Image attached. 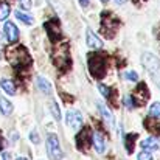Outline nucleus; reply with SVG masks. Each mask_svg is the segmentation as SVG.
I'll return each mask as SVG.
<instances>
[{
    "instance_id": "c85d7f7f",
    "label": "nucleus",
    "mask_w": 160,
    "mask_h": 160,
    "mask_svg": "<svg viewBox=\"0 0 160 160\" xmlns=\"http://www.w3.org/2000/svg\"><path fill=\"white\" fill-rule=\"evenodd\" d=\"M126 78L131 79V81H137V79H138V76H137L135 72H128V73H126Z\"/></svg>"
},
{
    "instance_id": "7c9ffc66",
    "label": "nucleus",
    "mask_w": 160,
    "mask_h": 160,
    "mask_svg": "<svg viewBox=\"0 0 160 160\" xmlns=\"http://www.w3.org/2000/svg\"><path fill=\"white\" fill-rule=\"evenodd\" d=\"M3 160H11V156L8 152H3Z\"/></svg>"
},
{
    "instance_id": "6e6552de",
    "label": "nucleus",
    "mask_w": 160,
    "mask_h": 160,
    "mask_svg": "<svg viewBox=\"0 0 160 160\" xmlns=\"http://www.w3.org/2000/svg\"><path fill=\"white\" fill-rule=\"evenodd\" d=\"M134 101H135V106H140V104H143V103H146V100L149 98V92H148V89H146V86L145 84H138L137 86V89H135V92H134Z\"/></svg>"
},
{
    "instance_id": "b1692460",
    "label": "nucleus",
    "mask_w": 160,
    "mask_h": 160,
    "mask_svg": "<svg viewBox=\"0 0 160 160\" xmlns=\"http://www.w3.org/2000/svg\"><path fill=\"white\" fill-rule=\"evenodd\" d=\"M50 107H52V113H53V117L56 120H59L61 118V112H59V107L56 104V101H52L50 103Z\"/></svg>"
},
{
    "instance_id": "72a5a7b5",
    "label": "nucleus",
    "mask_w": 160,
    "mask_h": 160,
    "mask_svg": "<svg viewBox=\"0 0 160 160\" xmlns=\"http://www.w3.org/2000/svg\"><path fill=\"white\" fill-rule=\"evenodd\" d=\"M3 148V143H2V138H0V149Z\"/></svg>"
},
{
    "instance_id": "2f4dec72",
    "label": "nucleus",
    "mask_w": 160,
    "mask_h": 160,
    "mask_svg": "<svg viewBox=\"0 0 160 160\" xmlns=\"http://www.w3.org/2000/svg\"><path fill=\"white\" fill-rule=\"evenodd\" d=\"M89 2H90V0H79V3H81L82 6H87V5H89Z\"/></svg>"
},
{
    "instance_id": "1a4fd4ad",
    "label": "nucleus",
    "mask_w": 160,
    "mask_h": 160,
    "mask_svg": "<svg viewBox=\"0 0 160 160\" xmlns=\"http://www.w3.org/2000/svg\"><path fill=\"white\" fill-rule=\"evenodd\" d=\"M65 120H67V124L73 129H78V128L82 126V115L78 110H68Z\"/></svg>"
},
{
    "instance_id": "c756f323",
    "label": "nucleus",
    "mask_w": 160,
    "mask_h": 160,
    "mask_svg": "<svg viewBox=\"0 0 160 160\" xmlns=\"http://www.w3.org/2000/svg\"><path fill=\"white\" fill-rule=\"evenodd\" d=\"M30 138H31V142H34V143H39V137H38V132H36V131H34V132H31Z\"/></svg>"
},
{
    "instance_id": "5701e85b",
    "label": "nucleus",
    "mask_w": 160,
    "mask_h": 160,
    "mask_svg": "<svg viewBox=\"0 0 160 160\" xmlns=\"http://www.w3.org/2000/svg\"><path fill=\"white\" fill-rule=\"evenodd\" d=\"M135 138H137V134H131L126 138V149H128V152H132L134 151V140Z\"/></svg>"
},
{
    "instance_id": "9b49d317",
    "label": "nucleus",
    "mask_w": 160,
    "mask_h": 160,
    "mask_svg": "<svg viewBox=\"0 0 160 160\" xmlns=\"http://www.w3.org/2000/svg\"><path fill=\"white\" fill-rule=\"evenodd\" d=\"M3 30H5V36H6L8 42H16L19 39V30L12 22H6Z\"/></svg>"
},
{
    "instance_id": "a211bd4d",
    "label": "nucleus",
    "mask_w": 160,
    "mask_h": 160,
    "mask_svg": "<svg viewBox=\"0 0 160 160\" xmlns=\"http://www.w3.org/2000/svg\"><path fill=\"white\" fill-rule=\"evenodd\" d=\"M0 112L3 115H9L12 112V104L6 98H3V97H0Z\"/></svg>"
},
{
    "instance_id": "0eeeda50",
    "label": "nucleus",
    "mask_w": 160,
    "mask_h": 160,
    "mask_svg": "<svg viewBox=\"0 0 160 160\" xmlns=\"http://www.w3.org/2000/svg\"><path fill=\"white\" fill-rule=\"evenodd\" d=\"M44 28H45V31H47V34H48V38H50L52 42H56L61 38V28H59V22L58 20L53 19V20L45 22Z\"/></svg>"
},
{
    "instance_id": "c9c22d12",
    "label": "nucleus",
    "mask_w": 160,
    "mask_h": 160,
    "mask_svg": "<svg viewBox=\"0 0 160 160\" xmlns=\"http://www.w3.org/2000/svg\"><path fill=\"white\" fill-rule=\"evenodd\" d=\"M101 2H104V3H106V2H107V0H101Z\"/></svg>"
},
{
    "instance_id": "6ab92c4d",
    "label": "nucleus",
    "mask_w": 160,
    "mask_h": 160,
    "mask_svg": "<svg viewBox=\"0 0 160 160\" xmlns=\"http://www.w3.org/2000/svg\"><path fill=\"white\" fill-rule=\"evenodd\" d=\"M2 89L5 90V92H8L9 95H14L16 93V87H14V84L9 81V79H2Z\"/></svg>"
},
{
    "instance_id": "cd10ccee",
    "label": "nucleus",
    "mask_w": 160,
    "mask_h": 160,
    "mask_svg": "<svg viewBox=\"0 0 160 160\" xmlns=\"http://www.w3.org/2000/svg\"><path fill=\"white\" fill-rule=\"evenodd\" d=\"M98 89H100V92H101V93H103L106 98H109V97H110V89H107L106 86L100 84V86H98Z\"/></svg>"
},
{
    "instance_id": "39448f33",
    "label": "nucleus",
    "mask_w": 160,
    "mask_h": 160,
    "mask_svg": "<svg viewBox=\"0 0 160 160\" xmlns=\"http://www.w3.org/2000/svg\"><path fill=\"white\" fill-rule=\"evenodd\" d=\"M120 27V22L112 16V14H103V22H101V31L104 33L106 38H113V34L117 33Z\"/></svg>"
},
{
    "instance_id": "412c9836",
    "label": "nucleus",
    "mask_w": 160,
    "mask_h": 160,
    "mask_svg": "<svg viewBox=\"0 0 160 160\" xmlns=\"http://www.w3.org/2000/svg\"><path fill=\"white\" fill-rule=\"evenodd\" d=\"M9 12H11L9 5L8 3H0V20H5L9 16Z\"/></svg>"
},
{
    "instance_id": "aec40b11",
    "label": "nucleus",
    "mask_w": 160,
    "mask_h": 160,
    "mask_svg": "<svg viewBox=\"0 0 160 160\" xmlns=\"http://www.w3.org/2000/svg\"><path fill=\"white\" fill-rule=\"evenodd\" d=\"M16 17L19 20H22L23 23H27V25H31L33 23V17L28 16V14H25V12H22V11H16Z\"/></svg>"
},
{
    "instance_id": "bb28decb",
    "label": "nucleus",
    "mask_w": 160,
    "mask_h": 160,
    "mask_svg": "<svg viewBox=\"0 0 160 160\" xmlns=\"http://www.w3.org/2000/svg\"><path fill=\"white\" fill-rule=\"evenodd\" d=\"M124 104H126L128 109H132V107H135V101H134V98L126 97V98H124Z\"/></svg>"
},
{
    "instance_id": "f3484780",
    "label": "nucleus",
    "mask_w": 160,
    "mask_h": 160,
    "mask_svg": "<svg viewBox=\"0 0 160 160\" xmlns=\"http://www.w3.org/2000/svg\"><path fill=\"white\" fill-rule=\"evenodd\" d=\"M38 86H39V89H41L44 93H47V95H50V93H52V86H50L48 79H45V78L39 76V78H38Z\"/></svg>"
},
{
    "instance_id": "f704fd0d",
    "label": "nucleus",
    "mask_w": 160,
    "mask_h": 160,
    "mask_svg": "<svg viewBox=\"0 0 160 160\" xmlns=\"http://www.w3.org/2000/svg\"><path fill=\"white\" fill-rule=\"evenodd\" d=\"M17 160H27V159H25V157H19Z\"/></svg>"
},
{
    "instance_id": "2eb2a0df",
    "label": "nucleus",
    "mask_w": 160,
    "mask_h": 160,
    "mask_svg": "<svg viewBox=\"0 0 160 160\" xmlns=\"http://www.w3.org/2000/svg\"><path fill=\"white\" fill-rule=\"evenodd\" d=\"M142 146H143L145 151H157L160 148V142L156 137H149V138L142 142Z\"/></svg>"
},
{
    "instance_id": "9d476101",
    "label": "nucleus",
    "mask_w": 160,
    "mask_h": 160,
    "mask_svg": "<svg viewBox=\"0 0 160 160\" xmlns=\"http://www.w3.org/2000/svg\"><path fill=\"white\" fill-rule=\"evenodd\" d=\"M90 138H92V134H90L89 129L81 131V132L78 134V137H76V145H78V148H79V149H87L89 145H90V142H89Z\"/></svg>"
},
{
    "instance_id": "f257e3e1",
    "label": "nucleus",
    "mask_w": 160,
    "mask_h": 160,
    "mask_svg": "<svg viewBox=\"0 0 160 160\" xmlns=\"http://www.w3.org/2000/svg\"><path fill=\"white\" fill-rule=\"evenodd\" d=\"M6 58L9 59V62L14 65V67H19V68H23L27 65L31 64V58L27 52L25 47L22 45H14V47H9L6 50Z\"/></svg>"
},
{
    "instance_id": "ddd939ff",
    "label": "nucleus",
    "mask_w": 160,
    "mask_h": 160,
    "mask_svg": "<svg viewBox=\"0 0 160 160\" xmlns=\"http://www.w3.org/2000/svg\"><path fill=\"white\" fill-rule=\"evenodd\" d=\"M87 47H90V48H93V50H100V48L103 47V42L100 41L98 36L93 34L92 30H87Z\"/></svg>"
},
{
    "instance_id": "473e14b6",
    "label": "nucleus",
    "mask_w": 160,
    "mask_h": 160,
    "mask_svg": "<svg viewBox=\"0 0 160 160\" xmlns=\"http://www.w3.org/2000/svg\"><path fill=\"white\" fill-rule=\"evenodd\" d=\"M115 2H117V3H124L126 0H115Z\"/></svg>"
},
{
    "instance_id": "423d86ee",
    "label": "nucleus",
    "mask_w": 160,
    "mask_h": 160,
    "mask_svg": "<svg viewBox=\"0 0 160 160\" xmlns=\"http://www.w3.org/2000/svg\"><path fill=\"white\" fill-rule=\"evenodd\" d=\"M47 151L52 160H61L62 159V149L59 146V140L54 134H50L47 138Z\"/></svg>"
},
{
    "instance_id": "4be33fe9",
    "label": "nucleus",
    "mask_w": 160,
    "mask_h": 160,
    "mask_svg": "<svg viewBox=\"0 0 160 160\" xmlns=\"http://www.w3.org/2000/svg\"><path fill=\"white\" fill-rule=\"evenodd\" d=\"M149 115L156 120H160V103H154L151 106V110H149Z\"/></svg>"
},
{
    "instance_id": "20e7f679",
    "label": "nucleus",
    "mask_w": 160,
    "mask_h": 160,
    "mask_svg": "<svg viewBox=\"0 0 160 160\" xmlns=\"http://www.w3.org/2000/svg\"><path fill=\"white\" fill-rule=\"evenodd\" d=\"M143 65H145V68L149 72L151 78L159 84V87H160V62H159V59H157L154 54L145 53L143 54Z\"/></svg>"
},
{
    "instance_id": "7ed1b4c3",
    "label": "nucleus",
    "mask_w": 160,
    "mask_h": 160,
    "mask_svg": "<svg viewBox=\"0 0 160 160\" xmlns=\"http://www.w3.org/2000/svg\"><path fill=\"white\" fill-rule=\"evenodd\" d=\"M89 68L95 78H103L106 75V59L103 54H90L89 56Z\"/></svg>"
},
{
    "instance_id": "f03ea898",
    "label": "nucleus",
    "mask_w": 160,
    "mask_h": 160,
    "mask_svg": "<svg viewBox=\"0 0 160 160\" xmlns=\"http://www.w3.org/2000/svg\"><path fill=\"white\" fill-rule=\"evenodd\" d=\"M53 62L54 65L61 70V72H65L70 65H72V61H70V52H68V45H61L54 50L53 53Z\"/></svg>"
},
{
    "instance_id": "f8f14e48",
    "label": "nucleus",
    "mask_w": 160,
    "mask_h": 160,
    "mask_svg": "<svg viewBox=\"0 0 160 160\" xmlns=\"http://www.w3.org/2000/svg\"><path fill=\"white\" fill-rule=\"evenodd\" d=\"M92 143H93L95 151H97L98 154H103V152H104V149H106V143H104V138L101 137L100 132H93V134H92Z\"/></svg>"
},
{
    "instance_id": "dca6fc26",
    "label": "nucleus",
    "mask_w": 160,
    "mask_h": 160,
    "mask_svg": "<svg viewBox=\"0 0 160 160\" xmlns=\"http://www.w3.org/2000/svg\"><path fill=\"white\" fill-rule=\"evenodd\" d=\"M145 126H146V129H148L149 132L160 134V121H157L156 118H152V117L146 118V120H145Z\"/></svg>"
},
{
    "instance_id": "4468645a",
    "label": "nucleus",
    "mask_w": 160,
    "mask_h": 160,
    "mask_svg": "<svg viewBox=\"0 0 160 160\" xmlns=\"http://www.w3.org/2000/svg\"><path fill=\"white\" fill-rule=\"evenodd\" d=\"M97 106L100 109V113L103 115V120L106 121V124L109 128H112V126H113V115H112V112H110L103 103H97Z\"/></svg>"
},
{
    "instance_id": "393cba45",
    "label": "nucleus",
    "mask_w": 160,
    "mask_h": 160,
    "mask_svg": "<svg viewBox=\"0 0 160 160\" xmlns=\"http://www.w3.org/2000/svg\"><path fill=\"white\" fill-rule=\"evenodd\" d=\"M19 5L22 9H30L31 8V0H19Z\"/></svg>"
},
{
    "instance_id": "a878e982",
    "label": "nucleus",
    "mask_w": 160,
    "mask_h": 160,
    "mask_svg": "<svg viewBox=\"0 0 160 160\" xmlns=\"http://www.w3.org/2000/svg\"><path fill=\"white\" fill-rule=\"evenodd\" d=\"M138 160H154V159H152V156L148 151H143V152L138 154Z\"/></svg>"
}]
</instances>
